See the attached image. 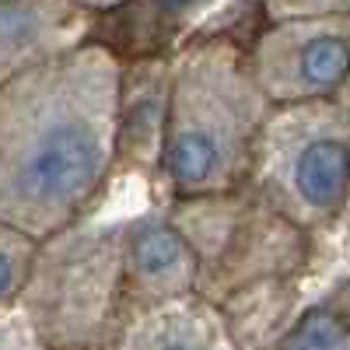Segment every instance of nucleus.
Returning <instances> with one entry per match:
<instances>
[{
    "mask_svg": "<svg viewBox=\"0 0 350 350\" xmlns=\"http://www.w3.org/2000/svg\"><path fill=\"white\" fill-rule=\"evenodd\" d=\"M120 123H116V172H133L154 186L161 165L168 98H172V53L120 56Z\"/></svg>",
    "mask_w": 350,
    "mask_h": 350,
    "instance_id": "9",
    "label": "nucleus"
},
{
    "mask_svg": "<svg viewBox=\"0 0 350 350\" xmlns=\"http://www.w3.org/2000/svg\"><path fill=\"white\" fill-rule=\"evenodd\" d=\"M74 4L84 8V11H92L95 18H109L116 11H123L126 4H133V0H74Z\"/></svg>",
    "mask_w": 350,
    "mask_h": 350,
    "instance_id": "15",
    "label": "nucleus"
},
{
    "mask_svg": "<svg viewBox=\"0 0 350 350\" xmlns=\"http://www.w3.org/2000/svg\"><path fill=\"white\" fill-rule=\"evenodd\" d=\"M245 64L270 109L343 98L350 88V18H259L245 36Z\"/></svg>",
    "mask_w": 350,
    "mask_h": 350,
    "instance_id": "6",
    "label": "nucleus"
},
{
    "mask_svg": "<svg viewBox=\"0 0 350 350\" xmlns=\"http://www.w3.org/2000/svg\"><path fill=\"white\" fill-rule=\"evenodd\" d=\"M270 105L245 64V36L217 32L172 53V98L154 189L161 207L249 183Z\"/></svg>",
    "mask_w": 350,
    "mask_h": 350,
    "instance_id": "3",
    "label": "nucleus"
},
{
    "mask_svg": "<svg viewBox=\"0 0 350 350\" xmlns=\"http://www.w3.org/2000/svg\"><path fill=\"white\" fill-rule=\"evenodd\" d=\"M343 98H347V105H350V95H343ZM343 224H350V211H347V221H343Z\"/></svg>",
    "mask_w": 350,
    "mask_h": 350,
    "instance_id": "16",
    "label": "nucleus"
},
{
    "mask_svg": "<svg viewBox=\"0 0 350 350\" xmlns=\"http://www.w3.org/2000/svg\"><path fill=\"white\" fill-rule=\"evenodd\" d=\"M245 186L315 242L343 228L350 211L347 98L270 109Z\"/></svg>",
    "mask_w": 350,
    "mask_h": 350,
    "instance_id": "4",
    "label": "nucleus"
},
{
    "mask_svg": "<svg viewBox=\"0 0 350 350\" xmlns=\"http://www.w3.org/2000/svg\"><path fill=\"white\" fill-rule=\"evenodd\" d=\"M123 228H74L42 242L21 308L39 350H105L123 301Z\"/></svg>",
    "mask_w": 350,
    "mask_h": 350,
    "instance_id": "5",
    "label": "nucleus"
},
{
    "mask_svg": "<svg viewBox=\"0 0 350 350\" xmlns=\"http://www.w3.org/2000/svg\"><path fill=\"white\" fill-rule=\"evenodd\" d=\"M242 11H259V0H133L123 11L102 18L98 39L120 56L175 53L203 36H245L231 25Z\"/></svg>",
    "mask_w": 350,
    "mask_h": 350,
    "instance_id": "7",
    "label": "nucleus"
},
{
    "mask_svg": "<svg viewBox=\"0 0 350 350\" xmlns=\"http://www.w3.org/2000/svg\"><path fill=\"white\" fill-rule=\"evenodd\" d=\"M39 256V242L25 239L21 231L0 224V308L21 301L28 277Z\"/></svg>",
    "mask_w": 350,
    "mask_h": 350,
    "instance_id": "13",
    "label": "nucleus"
},
{
    "mask_svg": "<svg viewBox=\"0 0 350 350\" xmlns=\"http://www.w3.org/2000/svg\"><path fill=\"white\" fill-rule=\"evenodd\" d=\"M196 256L165 211H151L123 228V301L120 319L172 298L196 295Z\"/></svg>",
    "mask_w": 350,
    "mask_h": 350,
    "instance_id": "8",
    "label": "nucleus"
},
{
    "mask_svg": "<svg viewBox=\"0 0 350 350\" xmlns=\"http://www.w3.org/2000/svg\"><path fill=\"white\" fill-rule=\"evenodd\" d=\"M259 18H350V0H259Z\"/></svg>",
    "mask_w": 350,
    "mask_h": 350,
    "instance_id": "14",
    "label": "nucleus"
},
{
    "mask_svg": "<svg viewBox=\"0 0 350 350\" xmlns=\"http://www.w3.org/2000/svg\"><path fill=\"white\" fill-rule=\"evenodd\" d=\"M161 211L196 256V295L224 315L242 350H267L301 312V280L319 242L249 186Z\"/></svg>",
    "mask_w": 350,
    "mask_h": 350,
    "instance_id": "2",
    "label": "nucleus"
},
{
    "mask_svg": "<svg viewBox=\"0 0 350 350\" xmlns=\"http://www.w3.org/2000/svg\"><path fill=\"white\" fill-rule=\"evenodd\" d=\"M267 350H350V277L305 305Z\"/></svg>",
    "mask_w": 350,
    "mask_h": 350,
    "instance_id": "12",
    "label": "nucleus"
},
{
    "mask_svg": "<svg viewBox=\"0 0 350 350\" xmlns=\"http://www.w3.org/2000/svg\"><path fill=\"white\" fill-rule=\"evenodd\" d=\"M123 60L102 39L0 84V224L32 242L81 228L116 172Z\"/></svg>",
    "mask_w": 350,
    "mask_h": 350,
    "instance_id": "1",
    "label": "nucleus"
},
{
    "mask_svg": "<svg viewBox=\"0 0 350 350\" xmlns=\"http://www.w3.org/2000/svg\"><path fill=\"white\" fill-rule=\"evenodd\" d=\"M105 350H242L224 315L200 295L126 312Z\"/></svg>",
    "mask_w": 350,
    "mask_h": 350,
    "instance_id": "11",
    "label": "nucleus"
},
{
    "mask_svg": "<svg viewBox=\"0 0 350 350\" xmlns=\"http://www.w3.org/2000/svg\"><path fill=\"white\" fill-rule=\"evenodd\" d=\"M98 25L74 0H0V84L98 39Z\"/></svg>",
    "mask_w": 350,
    "mask_h": 350,
    "instance_id": "10",
    "label": "nucleus"
}]
</instances>
